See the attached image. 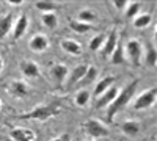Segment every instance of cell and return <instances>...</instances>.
I'll return each mask as SVG.
<instances>
[{
	"label": "cell",
	"instance_id": "1",
	"mask_svg": "<svg viewBox=\"0 0 157 141\" xmlns=\"http://www.w3.org/2000/svg\"><path fill=\"white\" fill-rule=\"evenodd\" d=\"M137 86H138V80H132L130 83H127L120 93H118V96L113 99V102L107 107V121L109 122H113L115 116L120 111H123L129 104H130V100L134 99L135 96V91H137Z\"/></svg>",
	"mask_w": 157,
	"mask_h": 141
},
{
	"label": "cell",
	"instance_id": "2",
	"mask_svg": "<svg viewBox=\"0 0 157 141\" xmlns=\"http://www.w3.org/2000/svg\"><path fill=\"white\" fill-rule=\"evenodd\" d=\"M60 100H52L50 104H46V105H38L35 107L33 110L24 113V114H19L17 119H36V121H46L52 116H57L60 113Z\"/></svg>",
	"mask_w": 157,
	"mask_h": 141
},
{
	"label": "cell",
	"instance_id": "3",
	"mask_svg": "<svg viewBox=\"0 0 157 141\" xmlns=\"http://www.w3.org/2000/svg\"><path fill=\"white\" fill-rule=\"evenodd\" d=\"M157 100V88H149L146 91H143L141 94H138L135 99H134V104H132V108L134 110H148L151 108Z\"/></svg>",
	"mask_w": 157,
	"mask_h": 141
},
{
	"label": "cell",
	"instance_id": "4",
	"mask_svg": "<svg viewBox=\"0 0 157 141\" xmlns=\"http://www.w3.org/2000/svg\"><path fill=\"white\" fill-rule=\"evenodd\" d=\"M141 55H143V47L138 39H129L124 46V58H127L134 66L141 65Z\"/></svg>",
	"mask_w": 157,
	"mask_h": 141
},
{
	"label": "cell",
	"instance_id": "5",
	"mask_svg": "<svg viewBox=\"0 0 157 141\" xmlns=\"http://www.w3.org/2000/svg\"><path fill=\"white\" fill-rule=\"evenodd\" d=\"M85 130L90 136L93 138H104L110 133L109 127L105 124H102L99 119H88L85 122Z\"/></svg>",
	"mask_w": 157,
	"mask_h": 141
},
{
	"label": "cell",
	"instance_id": "6",
	"mask_svg": "<svg viewBox=\"0 0 157 141\" xmlns=\"http://www.w3.org/2000/svg\"><path fill=\"white\" fill-rule=\"evenodd\" d=\"M118 93H120V89H118L115 85H112L107 91H104L101 96H98L96 97V104H94V107L96 108H107L112 102H113V99L118 96Z\"/></svg>",
	"mask_w": 157,
	"mask_h": 141
},
{
	"label": "cell",
	"instance_id": "7",
	"mask_svg": "<svg viewBox=\"0 0 157 141\" xmlns=\"http://www.w3.org/2000/svg\"><path fill=\"white\" fill-rule=\"evenodd\" d=\"M68 74H69V69L66 65H63V63H54V65L50 66V77L54 79V82L57 85H63L68 79Z\"/></svg>",
	"mask_w": 157,
	"mask_h": 141
},
{
	"label": "cell",
	"instance_id": "8",
	"mask_svg": "<svg viewBox=\"0 0 157 141\" xmlns=\"http://www.w3.org/2000/svg\"><path fill=\"white\" fill-rule=\"evenodd\" d=\"M90 65H86V63H82V65H77L69 74H68V79H66V86H72L75 83H80V80L83 79V75L86 72Z\"/></svg>",
	"mask_w": 157,
	"mask_h": 141
},
{
	"label": "cell",
	"instance_id": "9",
	"mask_svg": "<svg viewBox=\"0 0 157 141\" xmlns=\"http://www.w3.org/2000/svg\"><path fill=\"white\" fill-rule=\"evenodd\" d=\"M118 41H120V38H118V32L116 30H112L107 36H105V41H104V46H102V57L104 58H109L112 55V52L115 50Z\"/></svg>",
	"mask_w": 157,
	"mask_h": 141
},
{
	"label": "cell",
	"instance_id": "10",
	"mask_svg": "<svg viewBox=\"0 0 157 141\" xmlns=\"http://www.w3.org/2000/svg\"><path fill=\"white\" fill-rule=\"evenodd\" d=\"M10 136L14 141H35L36 139L35 132L30 129H25V127H14V129H11Z\"/></svg>",
	"mask_w": 157,
	"mask_h": 141
},
{
	"label": "cell",
	"instance_id": "11",
	"mask_svg": "<svg viewBox=\"0 0 157 141\" xmlns=\"http://www.w3.org/2000/svg\"><path fill=\"white\" fill-rule=\"evenodd\" d=\"M19 69L25 77H30V79H38L39 77V66L33 60H22L19 63Z\"/></svg>",
	"mask_w": 157,
	"mask_h": 141
},
{
	"label": "cell",
	"instance_id": "12",
	"mask_svg": "<svg viewBox=\"0 0 157 141\" xmlns=\"http://www.w3.org/2000/svg\"><path fill=\"white\" fill-rule=\"evenodd\" d=\"M29 47L33 50V52H36V54L44 52V50L49 47V38H47L46 35H43V33H36L32 39H30Z\"/></svg>",
	"mask_w": 157,
	"mask_h": 141
},
{
	"label": "cell",
	"instance_id": "13",
	"mask_svg": "<svg viewBox=\"0 0 157 141\" xmlns=\"http://www.w3.org/2000/svg\"><path fill=\"white\" fill-rule=\"evenodd\" d=\"M8 89H10V93L16 97H27L30 94V86L22 80H13L8 85Z\"/></svg>",
	"mask_w": 157,
	"mask_h": 141
},
{
	"label": "cell",
	"instance_id": "14",
	"mask_svg": "<svg viewBox=\"0 0 157 141\" xmlns=\"http://www.w3.org/2000/svg\"><path fill=\"white\" fill-rule=\"evenodd\" d=\"M27 27H29V19H27V16L22 13V14L16 19V22L13 24V38H14V39H19V38H22L24 33L27 32Z\"/></svg>",
	"mask_w": 157,
	"mask_h": 141
},
{
	"label": "cell",
	"instance_id": "15",
	"mask_svg": "<svg viewBox=\"0 0 157 141\" xmlns=\"http://www.w3.org/2000/svg\"><path fill=\"white\" fill-rule=\"evenodd\" d=\"M60 46H61V49L64 50V52H68L74 57H78L82 54V46L74 39H69V38H63V39L60 41Z\"/></svg>",
	"mask_w": 157,
	"mask_h": 141
},
{
	"label": "cell",
	"instance_id": "16",
	"mask_svg": "<svg viewBox=\"0 0 157 141\" xmlns=\"http://www.w3.org/2000/svg\"><path fill=\"white\" fill-rule=\"evenodd\" d=\"M121 130L127 136H137L141 132V124L135 119H127L121 124Z\"/></svg>",
	"mask_w": 157,
	"mask_h": 141
},
{
	"label": "cell",
	"instance_id": "17",
	"mask_svg": "<svg viewBox=\"0 0 157 141\" xmlns=\"http://www.w3.org/2000/svg\"><path fill=\"white\" fill-rule=\"evenodd\" d=\"M13 24H14V19H13V13H5V14L0 16V39L5 38L11 28H13Z\"/></svg>",
	"mask_w": 157,
	"mask_h": 141
},
{
	"label": "cell",
	"instance_id": "18",
	"mask_svg": "<svg viewBox=\"0 0 157 141\" xmlns=\"http://www.w3.org/2000/svg\"><path fill=\"white\" fill-rule=\"evenodd\" d=\"M115 80H116V77H113V75H107V77H104L102 80H99V82L96 83L94 89H93V94H94V97L101 96L104 91H107V89H109V88L115 83Z\"/></svg>",
	"mask_w": 157,
	"mask_h": 141
},
{
	"label": "cell",
	"instance_id": "19",
	"mask_svg": "<svg viewBox=\"0 0 157 141\" xmlns=\"http://www.w3.org/2000/svg\"><path fill=\"white\" fill-rule=\"evenodd\" d=\"M145 63H146V66H149V68H155L157 66V50H155L154 44H151V43L146 44Z\"/></svg>",
	"mask_w": 157,
	"mask_h": 141
},
{
	"label": "cell",
	"instance_id": "20",
	"mask_svg": "<svg viewBox=\"0 0 157 141\" xmlns=\"http://www.w3.org/2000/svg\"><path fill=\"white\" fill-rule=\"evenodd\" d=\"M109 58H110V63H112V65H121V63L126 60V58H124V46L121 44V39L118 41L115 50L112 52V55H110Z\"/></svg>",
	"mask_w": 157,
	"mask_h": 141
},
{
	"label": "cell",
	"instance_id": "21",
	"mask_svg": "<svg viewBox=\"0 0 157 141\" xmlns=\"http://www.w3.org/2000/svg\"><path fill=\"white\" fill-rule=\"evenodd\" d=\"M69 27H71L72 32H75L78 35H85V33L91 32V28H93L90 24H83L80 20H77V19H71L69 20Z\"/></svg>",
	"mask_w": 157,
	"mask_h": 141
},
{
	"label": "cell",
	"instance_id": "22",
	"mask_svg": "<svg viewBox=\"0 0 157 141\" xmlns=\"http://www.w3.org/2000/svg\"><path fill=\"white\" fill-rule=\"evenodd\" d=\"M151 20H152V16L149 13H140L138 16L134 17V27L135 28H146L151 24Z\"/></svg>",
	"mask_w": 157,
	"mask_h": 141
},
{
	"label": "cell",
	"instance_id": "23",
	"mask_svg": "<svg viewBox=\"0 0 157 141\" xmlns=\"http://www.w3.org/2000/svg\"><path fill=\"white\" fill-rule=\"evenodd\" d=\"M41 22H43L44 27H47V28H50V30H54L57 25H58V16L55 14V13H43Z\"/></svg>",
	"mask_w": 157,
	"mask_h": 141
},
{
	"label": "cell",
	"instance_id": "24",
	"mask_svg": "<svg viewBox=\"0 0 157 141\" xmlns=\"http://www.w3.org/2000/svg\"><path fill=\"white\" fill-rule=\"evenodd\" d=\"M74 102L77 107H86L88 102H90V91L86 88L83 89H78V91L75 93V97H74Z\"/></svg>",
	"mask_w": 157,
	"mask_h": 141
},
{
	"label": "cell",
	"instance_id": "25",
	"mask_svg": "<svg viewBox=\"0 0 157 141\" xmlns=\"http://www.w3.org/2000/svg\"><path fill=\"white\" fill-rule=\"evenodd\" d=\"M96 19L98 17L94 14V11L93 9H88V8L80 9V11H78V14H77V20H80L83 24H90V25H91V22H94Z\"/></svg>",
	"mask_w": 157,
	"mask_h": 141
},
{
	"label": "cell",
	"instance_id": "26",
	"mask_svg": "<svg viewBox=\"0 0 157 141\" xmlns=\"http://www.w3.org/2000/svg\"><path fill=\"white\" fill-rule=\"evenodd\" d=\"M140 8H141V3L140 2H129L127 3V8L124 9V14H126V17L127 19H134L135 16H138L140 14Z\"/></svg>",
	"mask_w": 157,
	"mask_h": 141
},
{
	"label": "cell",
	"instance_id": "27",
	"mask_svg": "<svg viewBox=\"0 0 157 141\" xmlns=\"http://www.w3.org/2000/svg\"><path fill=\"white\" fill-rule=\"evenodd\" d=\"M35 6H36L39 11H43V13H54V11H57L58 3L50 2V0H44V2H36Z\"/></svg>",
	"mask_w": 157,
	"mask_h": 141
},
{
	"label": "cell",
	"instance_id": "28",
	"mask_svg": "<svg viewBox=\"0 0 157 141\" xmlns=\"http://www.w3.org/2000/svg\"><path fill=\"white\" fill-rule=\"evenodd\" d=\"M104 41H105V35H96V36H93L90 39V50H93V52H98V50H101L102 49V46H104Z\"/></svg>",
	"mask_w": 157,
	"mask_h": 141
},
{
	"label": "cell",
	"instance_id": "29",
	"mask_svg": "<svg viewBox=\"0 0 157 141\" xmlns=\"http://www.w3.org/2000/svg\"><path fill=\"white\" fill-rule=\"evenodd\" d=\"M98 68L96 66H88V69H86V72H85V75H83V79L80 80V83L82 85H88V83H91V82H94V79L98 77Z\"/></svg>",
	"mask_w": 157,
	"mask_h": 141
},
{
	"label": "cell",
	"instance_id": "30",
	"mask_svg": "<svg viewBox=\"0 0 157 141\" xmlns=\"http://www.w3.org/2000/svg\"><path fill=\"white\" fill-rule=\"evenodd\" d=\"M127 3L129 2H112V5L116 8V9H120V11H124L127 8Z\"/></svg>",
	"mask_w": 157,
	"mask_h": 141
},
{
	"label": "cell",
	"instance_id": "31",
	"mask_svg": "<svg viewBox=\"0 0 157 141\" xmlns=\"http://www.w3.org/2000/svg\"><path fill=\"white\" fill-rule=\"evenodd\" d=\"M50 141H71V135H69V133H61L60 136L50 139Z\"/></svg>",
	"mask_w": 157,
	"mask_h": 141
},
{
	"label": "cell",
	"instance_id": "32",
	"mask_svg": "<svg viewBox=\"0 0 157 141\" xmlns=\"http://www.w3.org/2000/svg\"><path fill=\"white\" fill-rule=\"evenodd\" d=\"M24 2L22 0H19V2H8V5H11V6H21Z\"/></svg>",
	"mask_w": 157,
	"mask_h": 141
},
{
	"label": "cell",
	"instance_id": "33",
	"mask_svg": "<svg viewBox=\"0 0 157 141\" xmlns=\"http://www.w3.org/2000/svg\"><path fill=\"white\" fill-rule=\"evenodd\" d=\"M2 69H3V58L0 57V72H2Z\"/></svg>",
	"mask_w": 157,
	"mask_h": 141
},
{
	"label": "cell",
	"instance_id": "34",
	"mask_svg": "<svg viewBox=\"0 0 157 141\" xmlns=\"http://www.w3.org/2000/svg\"><path fill=\"white\" fill-rule=\"evenodd\" d=\"M86 141H94V139H86Z\"/></svg>",
	"mask_w": 157,
	"mask_h": 141
},
{
	"label": "cell",
	"instance_id": "35",
	"mask_svg": "<svg viewBox=\"0 0 157 141\" xmlns=\"http://www.w3.org/2000/svg\"><path fill=\"white\" fill-rule=\"evenodd\" d=\"M0 108H2V104H0Z\"/></svg>",
	"mask_w": 157,
	"mask_h": 141
}]
</instances>
